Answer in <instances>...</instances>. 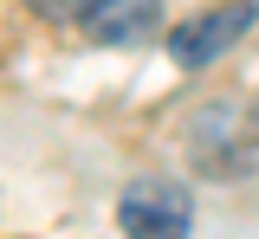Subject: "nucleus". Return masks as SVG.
Masks as SVG:
<instances>
[{
	"instance_id": "nucleus-1",
	"label": "nucleus",
	"mask_w": 259,
	"mask_h": 239,
	"mask_svg": "<svg viewBox=\"0 0 259 239\" xmlns=\"http://www.w3.org/2000/svg\"><path fill=\"white\" fill-rule=\"evenodd\" d=\"M117 226L123 239H188L194 207L182 181H136L123 201H117Z\"/></svg>"
},
{
	"instance_id": "nucleus-2",
	"label": "nucleus",
	"mask_w": 259,
	"mask_h": 239,
	"mask_svg": "<svg viewBox=\"0 0 259 239\" xmlns=\"http://www.w3.org/2000/svg\"><path fill=\"white\" fill-rule=\"evenodd\" d=\"M253 13H259L253 0H233V7H207V13L182 20V26L168 33V58H175V65H188V71H194V65H214L227 45L253 26Z\"/></svg>"
},
{
	"instance_id": "nucleus-3",
	"label": "nucleus",
	"mask_w": 259,
	"mask_h": 239,
	"mask_svg": "<svg viewBox=\"0 0 259 239\" xmlns=\"http://www.w3.org/2000/svg\"><path fill=\"white\" fill-rule=\"evenodd\" d=\"M84 26H91L104 45H136V39L156 33V0H104Z\"/></svg>"
},
{
	"instance_id": "nucleus-4",
	"label": "nucleus",
	"mask_w": 259,
	"mask_h": 239,
	"mask_svg": "<svg viewBox=\"0 0 259 239\" xmlns=\"http://www.w3.org/2000/svg\"><path fill=\"white\" fill-rule=\"evenodd\" d=\"M32 7H39L46 20H91L104 0H32Z\"/></svg>"
}]
</instances>
